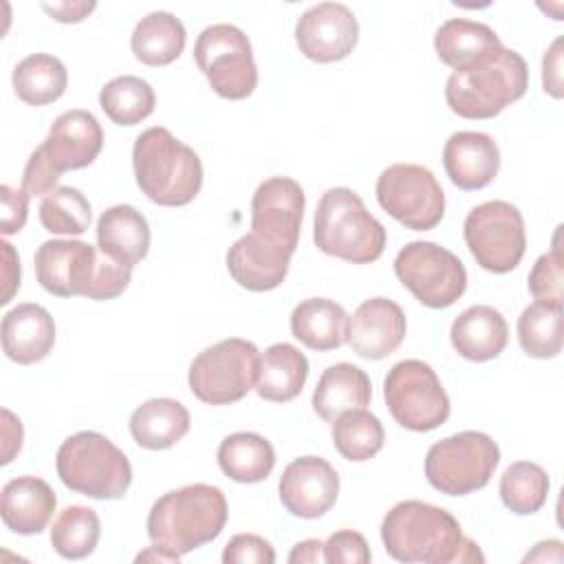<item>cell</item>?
I'll use <instances>...</instances> for the list:
<instances>
[{
	"instance_id": "obj_1",
	"label": "cell",
	"mask_w": 564,
	"mask_h": 564,
	"mask_svg": "<svg viewBox=\"0 0 564 564\" xmlns=\"http://www.w3.org/2000/svg\"><path fill=\"white\" fill-rule=\"evenodd\" d=\"M381 542L392 560L405 564L485 562L478 544L463 535L458 520L423 500L394 505L381 522Z\"/></svg>"
},
{
	"instance_id": "obj_2",
	"label": "cell",
	"mask_w": 564,
	"mask_h": 564,
	"mask_svg": "<svg viewBox=\"0 0 564 564\" xmlns=\"http://www.w3.org/2000/svg\"><path fill=\"white\" fill-rule=\"evenodd\" d=\"M35 278L44 291L57 297L115 300L132 278V269L115 262L82 240H46L33 256Z\"/></svg>"
},
{
	"instance_id": "obj_3",
	"label": "cell",
	"mask_w": 564,
	"mask_h": 564,
	"mask_svg": "<svg viewBox=\"0 0 564 564\" xmlns=\"http://www.w3.org/2000/svg\"><path fill=\"white\" fill-rule=\"evenodd\" d=\"M227 513V500L218 487L194 482L163 494L152 505L145 529L152 544L185 555L216 540Z\"/></svg>"
},
{
	"instance_id": "obj_4",
	"label": "cell",
	"mask_w": 564,
	"mask_h": 564,
	"mask_svg": "<svg viewBox=\"0 0 564 564\" xmlns=\"http://www.w3.org/2000/svg\"><path fill=\"white\" fill-rule=\"evenodd\" d=\"M529 86V68L518 51L498 46L465 68L454 70L445 84L452 112L463 119H491L518 101Z\"/></svg>"
},
{
	"instance_id": "obj_5",
	"label": "cell",
	"mask_w": 564,
	"mask_h": 564,
	"mask_svg": "<svg viewBox=\"0 0 564 564\" xmlns=\"http://www.w3.org/2000/svg\"><path fill=\"white\" fill-rule=\"evenodd\" d=\"M132 167L139 189L163 207L192 203L203 185L198 154L163 126L148 128L137 137Z\"/></svg>"
},
{
	"instance_id": "obj_6",
	"label": "cell",
	"mask_w": 564,
	"mask_h": 564,
	"mask_svg": "<svg viewBox=\"0 0 564 564\" xmlns=\"http://www.w3.org/2000/svg\"><path fill=\"white\" fill-rule=\"evenodd\" d=\"M104 145V130L93 112L66 110L62 112L42 145H37L22 174V189L29 196H46L57 187L66 170H82L90 165Z\"/></svg>"
},
{
	"instance_id": "obj_7",
	"label": "cell",
	"mask_w": 564,
	"mask_h": 564,
	"mask_svg": "<svg viewBox=\"0 0 564 564\" xmlns=\"http://www.w3.org/2000/svg\"><path fill=\"white\" fill-rule=\"evenodd\" d=\"M313 240L328 256L352 264H370L386 249V229L366 209L359 194L348 187H330L317 203Z\"/></svg>"
},
{
	"instance_id": "obj_8",
	"label": "cell",
	"mask_w": 564,
	"mask_h": 564,
	"mask_svg": "<svg viewBox=\"0 0 564 564\" xmlns=\"http://www.w3.org/2000/svg\"><path fill=\"white\" fill-rule=\"evenodd\" d=\"M59 480L95 500H117L132 482L128 456L104 434L84 430L68 436L55 456Z\"/></svg>"
},
{
	"instance_id": "obj_9",
	"label": "cell",
	"mask_w": 564,
	"mask_h": 564,
	"mask_svg": "<svg viewBox=\"0 0 564 564\" xmlns=\"http://www.w3.org/2000/svg\"><path fill=\"white\" fill-rule=\"evenodd\" d=\"M260 350L253 341L229 337L196 355L187 383L192 394L209 405H229L256 388L260 375Z\"/></svg>"
},
{
	"instance_id": "obj_10",
	"label": "cell",
	"mask_w": 564,
	"mask_h": 564,
	"mask_svg": "<svg viewBox=\"0 0 564 564\" xmlns=\"http://www.w3.org/2000/svg\"><path fill=\"white\" fill-rule=\"evenodd\" d=\"M500 463V447L485 432H458L436 441L425 456L427 482L447 496L482 489Z\"/></svg>"
},
{
	"instance_id": "obj_11",
	"label": "cell",
	"mask_w": 564,
	"mask_h": 564,
	"mask_svg": "<svg viewBox=\"0 0 564 564\" xmlns=\"http://www.w3.org/2000/svg\"><path fill=\"white\" fill-rule=\"evenodd\" d=\"M194 59L214 93L225 99H247L258 86L251 42L236 24L205 26L194 44Z\"/></svg>"
},
{
	"instance_id": "obj_12",
	"label": "cell",
	"mask_w": 564,
	"mask_h": 564,
	"mask_svg": "<svg viewBox=\"0 0 564 564\" xmlns=\"http://www.w3.org/2000/svg\"><path fill=\"white\" fill-rule=\"evenodd\" d=\"M383 399L392 419L412 432L436 430L449 416V397L434 368L421 359H403L388 370Z\"/></svg>"
},
{
	"instance_id": "obj_13",
	"label": "cell",
	"mask_w": 564,
	"mask_h": 564,
	"mask_svg": "<svg viewBox=\"0 0 564 564\" xmlns=\"http://www.w3.org/2000/svg\"><path fill=\"white\" fill-rule=\"evenodd\" d=\"M394 273L427 308H447L467 289V271L458 256L430 240L408 242L394 258Z\"/></svg>"
},
{
	"instance_id": "obj_14",
	"label": "cell",
	"mask_w": 564,
	"mask_h": 564,
	"mask_svg": "<svg viewBox=\"0 0 564 564\" xmlns=\"http://www.w3.org/2000/svg\"><path fill=\"white\" fill-rule=\"evenodd\" d=\"M463 236L474 260L491 273L513 271L527 249L522 214L507 200L476 205L465 218Z\"/></svg>"
},
{
	"instance_id": "obj_15",
	"label": "cell",
	"mask_w": 564,
	"mask_h": 564,
	"mask_svg": "<svg viewBox=\"0 0 564 564\" xmlns=\"http://www.w3.org/2000/svg\"><path fill=\"white\" fill-rule=\"evenodd\" d=\"M377 200L386 214L414 231L434 229L445 214V194L436 176L414 163H394L377 178Z\"/></svg>"
},
{
	"instance_id": "obj_16",
	"label": "cell",
	"mask_w": 564,
	"mask_h": 564,
	"mask_svg": "<svg viewBox=\"0 0 564 564\" xmlns=\"http://www.w3.org/2000/svg\"><path fill=\"white\" fill-rule=\"evenodd\" d=\"M304 189L289 176L262 181L251 198V231L295 253L304 216Z\"/></svg>"
},
{
	"instance_id": "obj_17",
	"label": "cell",
	"mask_w": 564,
	"mask_h": 564,
	"mask_svg": "<svg viewBox=\"0 0 564 564\" xmlns=\"http://www.w3.org/2000/svg\"><path fill=\"white\" fill-rule=\"evenodd\" d=\"M357 18L341 2H319L306 9L295 24V44L300 53L317 64L348 57L357 46Z\"/></svg>"
},
{
	"instance_id": "obj_18",
	"label": "cell",
	"mask_w": 564,
	"mask_h": 564,
	"mask_svg": "<svg viewBox=\"0 0 564 564\" xmlns=\"http://www.w3.org/2000/svg\"><path fill=\"white\" fill-rule=\"evenodd\" d=\"M278 491L280 502L291 516L315 520L337 502L339 476L328 460L300 456L284 467Z\"/></svg>"
},
{
	"instance_id": "obj_19",
	"label": "cell",
	"mask_w": 564,
	"mask_h": 564,
	"mask_svg": "<svg viewBox=\"0 0 564 564\" xmlns=\"http://www.w3.org/2000/svg\"><path fill=\"white\" fill-rule=\"evenodd\" d=\"M408 322L403 308L388 297H370L348 317L346 344L355 355L379 361L392 355L405 339Z\"/></svg>"
},
{
	"instance_id": "obj_20",
	"label": "cell",
	"mask_w": 564,
	"mask_h": 564,
	"mask_svg": "<svg viewBox=\"0 0 564 564\" xmlns=\"http://www.w3.org/2000/svg\"><path fill=\"white\" fill-rule=\"evenodd\" d=\"M291 256L293 251L249 231L229 247L227 271L242 289L262 293L284 282Z\"/></svg>"
},
{
	"instance_id": "obj_21",
	"label": "cell",
	"mask_w": 564,
	"mask_h": 564,
	"mask_svg": "<svg viewBox=\"0 0 564 564\" xmlns=\"http://www.w3.org/2000/svg\"><path fill=\"white\" fill-rule=\"evenodd\" d=\"M443 167L456 187L482 189L500 170V150L485 132H454L443 148Z\"/></svg>"
},
{
	"instance_id": "obj_22",
	"label": "cell",
	"mask_w": 564,
	"mask_h": 564,
	"mask_svg": "<svg viewBox=\"0 0 564 564\" xmlns=\"http://www.w3.org/2000/svg\"><path fill=\"white\" fill-rule=\"evenodd\" d=\"M55 346V322L51 313L33 302L13 306L2 317V350L22 366L42 361Z\"/></svg>"
},
{
	"instance_id": "obj_23",
	"label": "cell",
	"mask_w": 564,
	"mask_h": 564,
	"mask_svg": "<svg viewBox=\"0 0 564 564\" xmlns=\"http://www.w3.org/2000/svg\"><path fill=\"white\" fill-rule=\"evenodd\" d=\"M57 507L55 491L37 476H18L2 487L0 516L18 535H35L46 529Z\"/></svg>"
},
{
	"instance_id": "obj_24",
	"label": "cell",
	"mask_w": 564,
	"mask_h": 564,
	"mask_svg": "<svg viewBox=\"0 0 564 564\" xmlns=\"http://www.w3.org/2000/svg\"><path fill=\"white\" fill-rule=\"evenodd\" d=\"M454 350L469 361L496 359L509 339V326L502 313L489 304L465 308L449 328Z\"/></svg>"
},
{
	"instance_id": "obj_25",
	"label": "cell",
	"mask_w": 564,
	"mask_h": 564,
	"mask_svg": "<svg viewBox=\"0 0 564 564\" xmlns=\"http://www.w3.org/2000/svg\"><path fill=\"white\" fill-rule=\"evenodd\" d=\"M97 247L123 267H134L148 256L150 225L132 205L108 207L97 220Z\"/></svg>"
},
{
	"instance_id": "obj_26",
	"label": "cell",
	"mask_w": 564,
	"mask_h": 564,
	"mask_svg": "<svg viewBox=\"0 0 564 564\" xmlns=\"http://www.w3.org/2000/svg\"><path fill=\"white\" fill-rule=\"evenodd\" d=\"M370 397H372L370 377L361 368L341 361V364L328 366L322 372L313 390L311 403L319 419L333 423L346 410L366 408L370 403Z\"/></svg>"
},
{
	"instance_id": "obj_27",
	"label": "cell",
	"mask_w": 564,
	"mask_h": 564,
	"mask_svg": "<svg viewBox=\"0 0 564 564\" xmlns=\"http://www.w3.org/2000/svg\"><path fill=\"white\" fill-rule=\"evenodd\" d=\"M130 434L145 449H167L189 432L187 408L167 397L148 399L130 414Z\"/></svg>"
},
{
	"instance_id": "obj_28",
	"label": "cell",
	"mask_w": 564,
	"mask_h": 564,
	"mask_svg": "<svg viewBox=\"0 0 564 564\" xmlns=\"http://www.w3.org/2000/svg\"><path fill=\"white\" fill-rule=\"evenodd\" d=\"M348 315L328 297H308L291 313V333L311 350H335L346 341Z\"/></svg>"
},
{
	"instance_id": "obj_29",
	"label": "cell",
	"mask_w": 564,
	"mask_h": 564,
	"mask_svg": "<svg viewBox=\"0 0 564 564\" xmlns=\"http://www.w3.org/2000/svg\"><path fill=\"white\" fill-rule=\"evenodd\" d=\"M308 377V359L293 344L280 341L264 350L260 359V375L256 392L271 403L293 401Z\"/></svg>"
},
{
	"instance_id": "obj_30",
	"label": "cell",
	"mask_w": 564,
	"mask_h": 564,
	"mask_svg": "<svg viewBox=\"0 0 564 564\" xmlns=\"http://www.w3.org/2000/svg\"><path fill=\"white\" fill-rule=\"evenodd\" d=\"M498 46H502V42L491 26L465 18H449L434 33L438 59L454 70L469 66Z\"/></svg>"
},
{
	"instance_id": "obj_31",
	"label": "cell",
	"mask_w": 564,
	"mask_h": 564,
	"mask_svg": "<svg viewBox=\"0 0 564 564\" xmlns=\"http://www.w3.org/2000/svg\"><path fill=\"white\" fill-rule=\"evenodd\" d=\"M187 33L183 22L170 11H152L132 31L130 46L145 66H167L183 53Z\"/></svg>"
},
{
	"instance_id": "obj_32",
	"label": "cell",
	"mask_w": 564,
	"mask_h": 564,
	"mask_svg": "<svg viewBox=\"0 0 564 564\" xmlns=\"http://www.w3.org/2000/svg\"><path fill=\"white\" fill-rule=\"evenodd\" d=\"M218 465L236 482L251 485L269 478L275 467L273 445L256 432H236L220 441Z\"/></svg>"
},
{
	"instance_id": "obj_33",
	"label": "cell",
	"mask_w": 564,
	"mask_h": 564,
	"mask_svg": "<svg viewBox=\"0 0 564 564\" xmlns=\"http://www.w3.org/2000/svg\"><path fill=\"white\" fill-rule=\"evenodd\" d=\"M11 84L15 95L29 106H46L57 101L68 86L66 66L48 53H33L13 68Z\"/></svg>"
},
{
	"instance_id": "obj_34",
	"label": "cell",
	"mask_w": 564,
	"mask_h": 564,
	"mask_svg": "<svg viewBox=\"0 0 564 564\" xmlns=\"http://www.w3.org/2000/svg\"><path fill=\"white\" fill-rule=\"evenodd\" d=\"M335 449L352 463H361L379 454L386 441L381 421L366 408L346 410L333 421L330 427Z\"/></svg>"
},
{
	"instance_id": "obj_35",
	"label": "cell",
	"mask_w": 564,
	"mask_h": 564,
	"mask_svg": "<svg viewBox=\"0 0 564 564\" xmlns=\"http://www.w3.org/2000/svg\"><path fill=\"white\" fill-rule=\"evenodd\" d=\"M154 90L137 75L110 79L99 93V106L117 126H137L154 112Z\"/></svg>"
},
{
	"instance_id": "obj_36",
	"label": "cell",
	"mask_w": 564,
	"mask_h": 564,
	"mask_svg": "<svg viewBox=\"0 0 564 564\" xmlns=\"http://www.w3.org/2000/svg\"><path fill=\"white\" fill-rule=\"evenodd\" d=\"M101 535V522L95 509L70 505L62 509L51 527V544L64 560L88 557Z\"/></svg>"
},
{
	"instance_id": "obj_37",
	"label": "cell",
	"mask_w": 564,
	"mask_h": 564,
	"mask_svg": "<svg viewBox=\"0 0 564 564\" xmlns=\"http://www.w3.org/2000/svg\"><path fill=\"white\" fill-rule=\"evenodd\" d=\"M549 474L529 460L511 463L500 476V500L502 505L518 516H531L542 509L549 496Z\"/></svg>"
},
{
	"instance_id": "obj_38",
	"label": "cell",
	"mask_w": 564,
	"mask_h": 564,
	"mask_svg": "<svg viewBox=\"0 0 564 564\" xmlns=\"http://www.w3.org/2000/svg\"><path fill=\"white\" fill-rule=\"evenodd\" d=\"M518 341L529 357L551 359L562 350V306L533 302L518 317Z\"/></svg>"
},
{
	"instance_id": "obj_39",
	"label": "cell",
	"mask_w": 564,
	"mask_h": 564,
	"mask_svg": "<svg viewBox=\"0 0 564 564\" xmlns=\"http://www.w3.org/2000/svg\"><path fill=\"white\" fill-rule=\"evenodd\" d=\"M88 198L70 185H59L40 203V223L46 231L59 236H82L90 225Z\"/></svg>"
},
{
	"instance_id": "obj_40",
	"label": "cell",
	"mask_w": 564,
	"mask_h": 564,
	"mask_svg": "<svg viewBox=\"0 0 564 564\" xmlns=\"http://www.w3.org/2000/svg\"><path fill=\"white\" fill-rule=\"evenodd\" d=\"M560 229L553 236V247L549 253H542L531 273H529V293L535 302H546L562 306L564 300V267H562V247H560Z\"/></svg>"
},
{
	"instance_id": "obj_41",
	"label": "cell",
	"mask_w": 564,
	"mask_h": 564,
	"mask_svg": "<svg viewBox=\"0 0 564 564\" xmlns=\"http://www.w3.org/2000/svg\"><path fill=\"white\" fill-rule=\"evenodd\" d=\"M324 562L328 564H368L370 549L361 533L352 529L335 531L324 542Z\"/></svg>"
},
{
	"instance_id": "obj_42",
	"label": "cell",
	"mask_w": 564,
	"mask_h": 564,
	"mask_svg": "<svg viewBox=\"0 0 564 564\" xmlns=\"http://www.w3.org/2000/svg\"><path fill=\"white\" fill-rule=\"evenodd\" d=\"M223 562L225 564H273L275 562V551L273 546L256 535V533H238L234 535L223 551Z\"/></svg>"
},
{
	"instance_id": "obj_43",
	"label": "cell",
	"mask_w": 564,
	"mask_h": 564,
	"mask_svg": "<svg viewBox=\"0 0 564 564\" xmlns=\"http://www.w3.org/2000/svg\"><path fill=\"white\" fill-rule=\"evenodd\" d=\"M29 194L24 189H15L11 185H0V200H2V216H0V231L4 236L18 234L29 216Z\"/></svg>"
},
{
	"instance_id": "obj_44",
	"label": "cell",
	"mask_w": 564,
	"mask_h": 564,
	"mask_svg": "<svg viewBox=\"0 0 564 564\" xmlns=\"http://www.w3.org/2000/svg\"><path fill=\"white\" fill-rule=\"evenodd\" d=\"M562 37H555L549 51L542 57V86L544 93L560 99L564 95L562 88Z\"/></svg>"
},
{
	"instance_id": "obj_45",
	"label": "cell",
	"mask_w": 564,
	"mask_h": 564,
	"mask_svg": "<svg viewBox=\"0 0 564 564\" xmlns=\"http://www.w3.org/2000/svg\"><path fill=\"white\" fill-rule=\"evenodd\" d=\"M22 438H24V430L20 419L11 410L2 408V458H0L2 465H9L13 456L22 449Z\"/></svg>"
},
{
	"instance_id": "obj_46",
	"label": "cell",
	"mask_w": 564,
	"mask_h": 564,
	"mask_svg": "<svg viewBox=\"0 0 564 564\" xmlns=\"http://www.w3.org/2000/svg\"><path fill=\"white\" fill-rule=\"evenodd\" d=\"M0 247H2V260H4V267H2L4 293H2L0 304H9L13 293L20 289V258H18V253L13 251V247L7 240H2Z\"/></svg>"
},
{
	"instance_id": "obj_47",
	"label": "cell",
	"mask_w": 564,
	"mask_h": 564,
	"mask_svg": "<svg viewBox=\"0 0 564 564\" xmlns=\"http://www.w3.org/2000/svg\"><path fill=\"white\" fill-rule=\"evenodd\" d=\"M95 2H44L42 9L57 22L70 24V22H82L84 18H88L95 11Z\"/></svg>"
},
{
	"instance_id": "obj_48",
	"label": "cell",
	"mask_w": 564,
	"mask_h": 564,
	"mask_svg": "<svg viewBox=\"0 0 564 564\" xmlns=\"http://www.w3.org/2000/svg\"><path fill=\"white\" fill-rule=\"evenodd\" d=\"M291 564H313V562H324V544L319 540H302L297 542L291 553H289Z\"/></svg>"
},
{
	"instance_id": "obj_49",
	"label": "cell",
	"mask_w": 564,
	"mask_h": 564,
	"mask_svg": "<svg viewBox=\"0 0 564 564\" xmlns=\"http://www.w3.org/2000/svg\"><path fill=\"white\" fill-rule=\"evenodd\" d=\"M562 542L560 540H546L538 542L531 553L524 555V562H562Z\"/></svg>"
},
{
	"instance_id": "obj_50",
	"label": "cell",
	"mask_w": 564,
	"mask_h": 564,
	"mask_svg": "<svg viewBox=\"0 0 564 564\" xmlns=\"http://www.w3.org/2000/svg\"><path fill=\"white\" fill-rule=\"evenodd\" d=\"M134 560H137V562H178L181 555H176V553H172V551H167V549H163V546L152 544V546H148L145 551H141Z\"/></svg>"
}]
</instances>
